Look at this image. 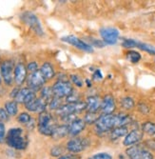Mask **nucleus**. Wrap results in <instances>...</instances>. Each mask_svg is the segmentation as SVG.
<instances>
[{"instance_id":"f257e3e1","label":"nucleus","mask_w":155,"mask_h":159,"mask_svg":"<svg viewBox=\"0 0 155 159\" xmlns=\"http://www.w3.org/2000/svg\"><path fill=\"white\" fill-rule=\"evenodd\" d=\"M131 122L130 115L126 114H102L95 122V131L98 134H103L112 129L126 126Z\"/></svg>"},{"instance_id":"f03ea898","label":"nucleus","mask_w":155,"mask_h":159,"mask_svg":"<svg viewBox=\"0 0 155 159\" xmlns=\"http://www.w3.org/2000/svg\"><path fill=\"white\" fill-rule=\"evenodd\" d=\"M6 143L8 146L16 150H25L28 146V140L23 135V129L20 128H12L7 134Z\"/></svg>"},{"instance_id":"7ed1b4c3","label":"nucleus","mask_w":155,"mask_h":159,"mask_svg":"<svg viewBox=\"0 0 155 159\" xmlns=\"http://www.w3.org/2000/svg\"><path fill=\"white\" fill-rule=\"evenodd\" d=\"M38 132L46 136H51L54 129L57 127L51 114L48 111L41 112L38 117Z\"/></svg>"},{"instance_id":"20e7f679","label":"nucleus","mask_w":155,"mask_h":159,"mask_svg":"<svg viewBox=\"0 0 155 159\" xmlns=\"http://www.w3.org/2000/svg\"><path fill=\"white\" fill-rule=\"evenodd\" d=\"M90 147V139L86 137H73L68 143L66 149L70 153H78L84 152Z\"/></svg>"},{"instance_id":"39448f33","label":"nucleus","mask_w":155,"mask_h":159,"mask_svg":"<svg viewBox=\"0 0 155 159\" xmlns=\"http://www.w3.org/2000/svg\"><path fill=\"white\" fill-rule=\"evenodd\" d=\"M73 91V87L67 80H58L52 86L53 95L61 99L64 97L67 98L69 94H72Z\"/></svg>"},{"instance_id":"423d86ee","label":"nucleus","mask_w":155,"mask_h":159,"mask_svg":"<svg viewBox=\"0 0 155 159\" xmlns=\"http://www.w3.org/2000/svg\"><path fill=\"white\" fill-rule=\"evenodd\" d=\"M21 19L27 26H29L36 34L40 36L44 35V31H43V29H42L41 23L34 13L31 11H26L21 16Z\"/></svg>"},{"instance_id":"0eeeda50","label":"nucleus","mask_w":155,"mask_h":159,"mask_svg":"<svg viewBox=\"0 0 155 159\" xmlns=\"http://www.w3.org/2000/svg\"><path fill=\"white\" fill-rule=\"evenodd\" d=\"M85 109H87V103L84 101H78V102L73 103H68L66 105H63L59 110H57V113L62 116L69 114H76L78 112L83 111Z\"/></svg>"},{"instance_id":"6e6552de","label":"nucleus","mask_w":155,"mask_h":159,"mask_svg":"<svg viewBox=\"0 0 155 159\" xmlns=\"http://www.w3.org/2000/svg\"><path fill=\"white\" fill-rule=\"evenodd\" d=\"M126 153L130 159H154L152 153L141 145H133L126 149Z\"/></svg>"},{"instance_id":"1a4fd4ad","label":"nucleus","mask_w":155,"mask_h":159,"mask_svg":"<svg viewBox=\"0 0 155 159\" xmlns=\"http://www.w3.org/2000/svg\"><path fill=\"white\" fill-rule=\"evenodd\" d=\"M27 82L28 86H29V89L35 93L44 88L43 86L46 83V78L43 76L40 70H36L34 73H31V75L28 76Z\"/></svg>"},{"instance_id":"9d476101","label":"nucleus","mask_w":155,"mask_h":159,"mask_svg":"<svg viewBox=\"0 0 155 159\" xmlns=\"http://www.w3.org/2000/svg\"><path fill=\"white\" fill-rule=\"evenodd\" d=\"M100 35L103 39V42L108 45H114L117 43L119 37V31L112 27H103L100 29Z\"/></svg>"},{"instance_id":"9b49d317","label":"nucleus","mask_w":155,"mask_h":159,"mask_svg":"<svg viewBox=\"0 0 155 159\" xmlns=\"http://www.w3.org/2000/svg\"><path fill=\"white\" fill-rule=\"evenodd\" d=\"M62 41L68 43V44L72 45V46H74L75 48L81 50V51H84L86 52H93V49L91 47V45H90L89 43H86L85 41L81 40L80 38L74 36V35H67V36H64L61 38Z\"/></svg>"},{"instance_id":"f8f14e48","label":"nucleus","mask_w":155,"mask_h":159,"mask_svg":"<svg viewBox=\"0 0 155 159\" xmlns=\"http://www.w3.org/2000/svg\"><path fill=\"white\" fill-rule=\"evenodd\" d=\"M0 71H1V75L5 84L11 86L13 82V79H15V77L12 76V71H15L13 63L11 60L3 61L0 65Z\"/></svg>"},{"instance_id":"ddd939ff","label":"nucleus","mask_w":155,"mask_h":159,"mask_svg":"<svg viewBox=\"0 0 155 159\" xmlns=\"http://www.w3.org/2000/svg\"><path fill=\"white\" fill-rule=\"evenodd\" d=\"M143 136H144L143 131H141L139 129H134L126 135V137L123 141V144L126 147L137 145V144L143 139Z\"/></svg>"},{"instance_id":"4468645a","label":"nucleus","mask_w":155,"mask_h":159,"mask_svg":"<svg viewBox=\"0 0 155 159\" xmlns=\"http://www.w3.org/2000/svg\"><path fill=\"white\" fill-rule=\"evenodd\" d=\"M47 102L44 101L42 98H35L32 100L31 102L25 104V107L28 111H33V112H44L45 109L47 107Z\"/></svg>"},{"instance_id":"2eb2a0df","label":"nucleus","mask_w":155,"mask_h":159,"mask_svg":"<svg viewBox=\"0 0 155 159\" xmlns=\"http://www.w3.org/2000/svg\"><path fill=\"white\" fill-rule=\"evenodd\" d=\"M35 98H36V96H35V93L33 91H32L29 88H24V89L19 90V92H18V93L15 99L17 103L27 104Z\"/></svg>"},{"instance_id":"dca6fc26","label":"nucleus","mask_w":155,"mask_h":159,"mask_svg":"<svg viewBox=\"0 0 155 159\" xmlns=\"http://www.w3.org/2000/svg\"><path fill=\"white\" fill-rule=\"evenodd\" d=\"M115 109H116V105H115L114 98L111 95H106L102 100L101 108H100L102 114H112L115 111Z\"/></svg>"},{"instance_id":"f3484780","label":"nucleus","mask_w":155,"mask_h":159,"mask_svg":"<svg viewBox=\"0 0 155 159\" xmlns=\"http://www.w3.org/2000/svg\"><path fill=\"white\" fill-rule=\"evenodd\" d=\"M86 127V123L83 119L77 118L69 125V134L70 136H77L80 134Z\"/></svg>"},{"instance_id":"a211bd4d","label":"nucleus","mask_w":155,"mask_h":159,"mask_svg":"<svg viewBox=\"0 0 155 159\" xmlns=\"http://www.w3.org/2000/svg\"><path fill=\"white\" fill-rule=\"evenodd\" d=\"M13 75H15V81L16 83L19 86L22 85L27 77V69L23 63H18L16 68L15 71H13Z\"/></svg>"},{"instance_id":"6ab92c4d","label":"nucleus","mask_w":155,"mask_h":159,"mask_svg":"<svg viewBox=\"0 0 155 159\" xmlns=\"http://www.w3.org/2000/svg\"><path fill=\"white\" fill-rule=\"evenodd\" d=\"M87 110L88 112H97L101 108L102 101L98 96H90L87 99Z\"/></svg>"},{"instance_id":"aec40b11","label":"nucleus","mask_w":155,"mask_h":159,"mask_svg":"<svg viewBox=\"0 0 155 159\" xmlns=\"http://www.w3.org/2000/svg\"><path fill=\"white\" fill-rule=\"evenodd\" d=\"M67 134H69V125L65 124V125H60L56 127L52 133L51 137L54 140H58V139L65 137Z\"/></svg>"},{"instance_id":"412c9836","label":"nucleus","mask_w":155,"mask_h":159,"mask_svg":"<svg viewBox=\"0 0 155 159\" xmlns=\"http://www.w3.org/2000/svg\"><path fill=\"white\" fill-rule=\"evenodd\" d=\"M40 71L42 73V75H43V76L46 78V80L47 79H51L55 75L54 69H53L52 65L50 62H45L43 65H42Z\"/></svg>"},{"instance_id":"4be33fe9","label":"nucleus","mask_w":155,"mask_h":159,"mask_svg":"<svg viewBox=\"0 0 155 159\" xmlns=\"http://www.w3.org/2000/svg\"><path fill=\"white\" fill-rule=\"evenodd\" d=\"M128 134L129 133H128V128H126V126L118 127V128L113 129L110 132V139L115 140V139H118V138H120L122 136L126 135Z\"/></svg>"},{"instance_id":"5701e85b","label":"nucleus","mask_w":155,"mask_h":159,"mask_svg":"<svg viewBox=\"0 0 155 159\" xmlns=\"http://www.w3.org/2000/svg\"><path fill=\"white\" fill-rule=\"evenodd\" d=\"M5 110L9 115H11V116H15L18 111L17 102L16 100L8 101V102H6V104H5Z\"/></svg>"},{"instance_id":"b1692460","label":"nucleus","mask_w":155,"mask_h":159,"mask_svg":"<svg viewBox=\"0 0 155 159\" xmlns=\"http://www.w3.org/2000/svg\"><path fill=\"white\" fill-rule=\"evenodd\" d=\"M53 97H54V95H53L52 88H50V87H44V88L41 90V98L44 101H46L47 103L51 102Z\"/></svg>"},{"instance_id":"393cba45","label":"nucleus","mask_w":155,"mask_h":159,"mask_svg":"<svg viewBox=\"0 0 155 159\" xmlns=\"http://www.w3.org/2000/svg\"><path fill=\"white\" fill-rule=\"evenodd\" d=\"M135 48H139L140 50L145 51L147 52H148L149 54L155 55V47L147 44V43H143V42H139L136 40V44H135Z\"/></svg>"},{"instance_id":"a878e982","label":"nucleus","mask_w":155,"mask_h":159,"mask_svg":"<svg viewBox=\"0 0 155 159\" xmlns=\"http://www.w3.org/2000/svg\"><path fill=\"white\" fill-rule=\"evenodd\" d=\"M142 131L148 135H155V123L145 122L142 125Z\"/></svg>"},{"instance_id":"bb28decb","label":"nucleus","mask_w":155,"mask_h":159,"mask_svg":"<svg viewBox=\"0 0 155 159\" xmlns=\"http://www.w3.org/2000/svg\"><path fill=\"white\" fill-rule=\"evenodd\" d=\"M121 106L125 110H131V109L134 108L135 102H134V100L131 97L126 96V97L122 98V100H121Z\"/></svg>"},{"instance_id":"cd10ccee","label":"nucleus","mask_w":155,"mask_h":159,"mask_svg":"<svg viewBox=\"0 0 155 159\" xmlns=\"http://www.w3.org/2000/svg\"><path fill=\"white\" fill-rule=\"evenodd\" d=\"M126 57L133 64H136L141 60V54L136 51H129L126 52Z\"/></svg>"},{"instance_id":"c85d7f7f","label":"nucleus","mask_w":155,"mask_h":159,"mask_svg":"<svg viewBox=\"0 0 155 159\" xmlns=\"http://www.w3.org/2000/svg\"><path fill=\"white\" fill-rule=\"evenodd\" d=\"M32 117H31V115L28 113V112H21L18 116H17V121L23 125H29L32 121Z\"/></svg>"},{"instance_id":"c756f323","label":"nucleus","mask_w":155,"mask_h":159,"mask_svg":"<svg viewBox=\"0 0 155 159\" xmlns=\"http://www.w3.org/2000/svg\"><path fill=\"white\" fill-rule=\"evenodd\" d=\"M99 118V116L97 115V113L95 112H88L85 116V121L86 124H95V122L97 121V119Z\"/></svg>"},{"instance_id":"7c9ffc66","label":"nucleus","mask_w":155,"mask_h":159,"mask_svg":"<svg viewBox=\"0 0 155 159\" xmlns=\"http://www.w3.org/2000/svg\"><path fill=\"white\" fill-rule=\"evenodd\" d=\"M62 106H63L62 100H61V98H58V97L54 96L50 102V108L51 110H59Z\"/></svg>"},{"instance_id":"2f4dec72","label":"nucleus","mask_w":155,"mask_h":159,"mask_svg":"<svg viewBox=\"0 0 155 159\" xmlns=\"http://www.w3.org/2000/svg\"><path fill=\"white\" fill-rule=\"evenodd\" d=\"M6 128L4 122L0 121V144H2L6 141Z\"/></svg>"},{"instance_id":"473e14b6","label":"nucleus","mask_w":155,"mask_h":159,"mask_svg":"<svg viewBox=\"0 0 155 159\" xmlns=\"http://www.w3.org/2000/svg\"><path fill=\"white\" fill-rule=\"evenodd\" d=\"M89 159H112V156L107 152H100V153L93 154Z\"/></svg>"},{"instance_id":"72a5a7b5","label":"nucleus","mask_w":155,"mask_h":159,"mask_svg":"<svg viewBox=\"0 0 155 159\" xmlns=\"http://www.w3.org/2000/svg\"><path fill=\"white\" fill-rule=\"evenodd\" d=\"M63 152L64 150L62 149L61 146H54L51 150V154L52 156H62L63 155Z\"/></svg>"},{"instance_id":"f704fd0d","label":"nucleus","mask_w":155,"mask_h":159,"mask_svg":"<svg viewBox=\"0 0 155 159\" xmlns=\"http://www.w3.org/2000/svg\"><path fill=\"white\" fill-rule=\"evenodd\" d=\"M70 80L73 81V83L75 86L79 87V88H81V87L83 86V81H82L81 77L78 76L77 75H70Z\"/></svg>"},{"instance_id":"c9c22d12","label":"nucleus","mask_w":155,"mask_h":159,"mask_svg":"<svg viewBox=\"0 0 155 159\" xmlns=\"http://www.w3.org/2000/svg\"><path fill=\"white\" fill-rule=\"evenodd\" d=\"M136 40L134 39H125L122 43V46L124 48H135Z\"/></svg>"},{"instance_id":"e433bc0d","label":"nucleus","mask_w":155,"mask_h":159,"mask_svg":"<svg viewBox=\"0 0 155 159\" xmlns=\"http://www.w3.org/2000/svg\"><path fill=\"white\" fill-rule=\"evenodd\" d=\"M58 159H82V157L76 153H68V154H63L62 156L58 157Z\"/></svg>"},{"instance_id":"4c0bfd02","label":"nucleus","mask_w":155,"mask_h":159,"mask_svg":"<svg viewBox=\"0 0 155 159\" xmlns=\"http://www.w3.org/2000/svg\"><path fill=\"white\" fill-rule=\"evenodd\" d=\"M8 119H9V114L6 111V110L3 108H0V121L4 122V121H7Z\"/></svg>"},{"instance_id":"58836bf2","label":"nucleus","mask_w":155,"mask_h":159,"mask_svg":"<svg viewBox=\"0 0 155 159\" xmlns=\"http://www.w3.org/2000/svg\"><path fill=\"white\" fill-rule=\"evenodd\" d=\"M27 70L31 71V73H34V71L38 70V65L36 62H30L27 66Z\"/></svg>"},{"instance_id":"ea45409f","label":"nucleus","mask_w":155,"mask_h":159,"mask_svg":"<svg viewBox=\"0 0 155 159\" xmlns=\"http://www.w3.org/2000/svg\"><path fill=\"white\" fill-rule=\"evenodd\" d=\"M91 42L92 43V45H93V46L99 47V48H101V47H103V46L105 45V43L103 42V40L101 41V40H98V39H91Z\"/></svg>"},{"instance_id":"a19ab883","label":"nucleus","mask_w":155,"mask_h":159,"mask_svg":"<svg viewBox=\"0 0 155 159\" xmlns=\"http://www.w3.org/2000/svg\"><path fill=\"white\" fill-rule=\"evenodd\" d=\"M92 77H93L94 80H101V79L103 78V75H102V74H101V70H95V71H94V74H93Z\"/></svg>"},{"instance_id":"79ce46f5","label":"nucleus","mask_w":155,"mask_h":159,"mask_svg":"<svg viewBox=\"0 0 155 159\" xmlns=\"http://www.w3.org/2000/svg\"><path fill=\"white\" fill-rule=\"evenodd\" d=\"M86 84H87V86H88V87H91V80L86 79Z\"/></svg>"},{"instance_id":"37998d69","label":"nucleus","mask_w":155,"mask_h":159,"mask_svg":"<svg viewBox=\"0 0 155 159\" xmlns=\"http://www.w3.org/2000/svg\"><path fill=\"white\" fill-rule=\"evenodd\" d=\"M1 78H2V75H1V71H0V84H1Z\"/></svg>"}]
</instances>
